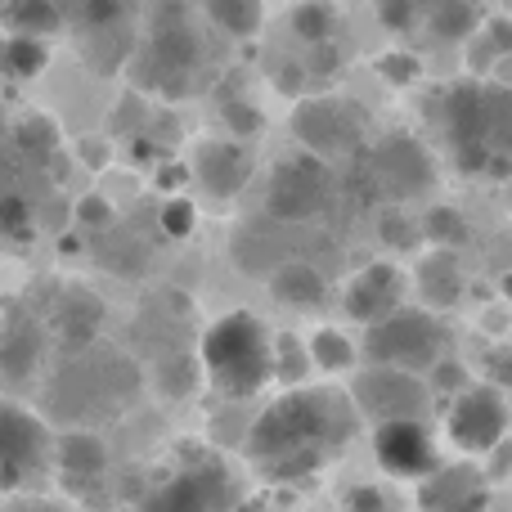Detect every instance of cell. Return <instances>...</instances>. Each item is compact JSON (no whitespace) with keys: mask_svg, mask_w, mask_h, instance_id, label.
<instances>
[{"mask_svg":"<svg viewBox=\"0 0 512 512\" xmlns=\"http://www.w3.org/2000/svg\"><path fill=\"white\" fill-rule=\"evenodd\" d=\"M355 414V400L342 391H292L252 423L248 463L265 481L315 477L351 445Z\"/></svg>","mask_w":512,"mask_h":512,"instance_id":"cell-1","label":"cell"},{"mask_svg":"<svg viewBox=\"0 0 512 512\" xmlns=\"http://www.w3.org/2000/svg\"><path fill=\"white\" fill-rule=\"evenodd\" d=\"M432 126L463 176H512V86L486 77L450 81L432 99Z\"/></svg>","mask_w":512,"mask_h":512,"instance_id":"cell-2","label":"cell"},{"mask_svg":"<svg viewBox=\"0 0 512 512\" xmlns=\"http://www.w3.org/2000/svg\"><path fill=\"white\" fill-rule=\"evenodd\" d=\"M198 14L203 9L194 0H153L149 23H144V45L126 63L135 86L162 99H185L203 90L212 54H207Z\"/></svg>","mask_w":512,"mask_h":512,"instance_id":"cell-3","label":"cell"},{"mask_svg":"<svg viewBox=\"0 0 512 512\" xmlns=\"http://www.w3.org/2000/svg\"><path fill=\"white\" fill-rule=\"evenodd\" d=\"M140 387V373L113 346H90L77 360H68L59 369V378L50 382V409L72 423L95 414H117Z\"/></svg>","mask_w":512,"mask_h":512,"instance_id":"cell-4","label":"cell"},{"mask_svg":"<svg viewBox=\"0 0 512 512\" xmlns=\"http://www.w3.org/2000/svg\"><path fill=\"white\" fill-rule=\"evenodd\" d=\"M198 355H203L207 382L234 400L256 396L274 378V337H265L252 315H225L221 324H212Z\"/></svg>","mask_w":512,"mask_h":512,"instance_id":"cell-5","label":"cell"},{"mask_svg":"<svg viewBox=\"0 0 512 512\" xmlns=\"http://www.w3.org/2000/svg\"><path fill=\"white\" fill-rule=\"evenodd\" d=\"M450 333L441 328L436 310L427 306H400L396 315L369 324L364 333V355L369 364H387V369H405V373H432L445 360Z\"/></svg>","mask_w":512,"mask_h":512,"instance_id":"cell-6","label":"cell"},{"mask_svg":"<svg viewBox=\"0 0 512 512\" xmlns=\"http://www.w3.org/2000/svg\"><path fill=\"white\" fill-rule=\"evenodd\" d=\"M360 185L364 194H378L387 203H409V198H423L436 185V162L414 135L396 131L364 153Z\"/></svg>","mask_w":512,"mask_h":512,"instance_id":"cell-7","label":"cell"},{"mask_svg":"<svg viewBox=\"0 0 512 512\" xmlns=\"http://www.w3.org/2000/svg\"><path fill=\"white\" fill-rule=\"evenodd\" d=\"M369 131V113L355 99L342 95H319V99H301L292 113V135L301 140V149L315 158H342L355 153L364 144Z\"/></svg>","mask_w":512,"mask_h":512,"instance_id":"cell-8","label":"cell"},{"mask_svg":"<svg viewBox=\"0 0 512 512\" xmlns=\"http://www.w3.org/2000/svg\"><path fill=\"white\" fill-rule=\"evenodd\" d=\"M351 400L364 418H373V423L382 427V423H405V418H427V409H432V387L423 382V373L373 364V369L355 373Z\"/></svg>","mask_w":512,"mask_h":512,"instance_id":"cell-9","label":"cell"},{"mask_svg":"<svg viewBox=\"0 0 512 512\" xmlns=\"http://www.w3.org/2000/svg\"><path fill=\"white\" fill-rule=\"evenodd\" d=\"M328 198H333V176H328L324 158L297 153L274 171L270 189H265V216L283 225H306L324 212Z\"/></svg>","mask_w":512,"mask_h":512,"instance_id":"cell-10","label":"cell"},{"mask_svg":"<svg viewBox=\"0 0 512 512\" xmlns=\"http://www.w3.org/2000/svg\"><path fill=\"white\" fill-rule=\"evenodd\" d=\"M508 418L512 414H508L504 391L481 382V387H468L463 396L450 400V409H445V436L463 454H490L508 441Z\"/></svg>","mask_w":512,"mask_h":512,"instance_id":"cell-11","label":"cell"},{"mask_svg":"<svg viewBox=\"0 0 512 512\" xmlns=\"http://www.w3.org/2000/svg\"><path fill=\"white\" fill-rule=\"evenodd\" d=\"M234 508V486L225 477L221 463H198L185 468L180 477L162 481L140 512H230Z\"/></svg>","mask_w":512,"mask_h":512,"instance_id":"cell-12","label":"cell"},{"mask_svg":"<svg viewBox=\"0 0 512 512\" xmlns=\"http://www.w3.org/2000/svg\"><path fill=\"white\" fill-rule=\"evenodd\" d=\"M45 454H50L45 427L23 409L0 405V490H14L36 477L45 468Z\"/></svg>","mask_w":512,"mask_h":512,"instance_id":"cell-13","label":"cell"},{"mask_svg":"<svg viewBox=\"0 0 512 512\" xmlns=\"http://www.w3.org/2000/svg\"><path fill=\"white\" fill-rule=\"evenodd\" d=\"M373 450H378V463L391 472V477L423 481L441 468V459H436V441H432V432H427V418L382 423L378 436H373Z\"/></svg>","mask_w":512,"mask_h":512,"instance_id":"cell-14","label":"cell"},{"mask_svg":"<svg viewBox=\"0 0 512 512\" xmlns=\"http://www.w3.org/2000/svg\"><path fill=\"white\" fill-rule=\"evenodd\" d=\"M486 472L472 463H445L418 481V512H490Z\"/></svg>","mask_w":512,"mask_h":512,"instance_id":"cell-15","label":"cell"},{"mask_svg":"<svg viewBox=\"0 0 512 512\" xmlns=\"http://www.w3.org/2000/svg\"><path fill=\"white\" fill-rule=\"evenodd\" d=\"M189 171L212 198H234L252 180V153L243 140H198L189 153Z\"/></svg>","mask_w":512,"mask_h":512,"instance_id":"cell-16","label":"cell"},{"mask_svg":"<svg viewBox=\"0 0 512 512\" xmlns=\"http://www.w3.org/2000/svg\"><path fill=\"white\" fill-rule=\"evenodd\" d=\"M405 306V274L391 261H373L346 283V315L360 324H378V319L396 315Z\"/></svg>","mask_w":512,"mask_h":512,"instance_id":"cell-17","label":"cell"},{"mask_svg":"<svg viewBox=\"0 0 512 512\" xmlns=\"http://www.w3.org/2000/svg\"><path fill=\"white\" fill-rule=\"evenodd\" d=\"M283 230H288L283 221H270V216H265V225H252V230L234 234V265L248 270V274H265V279H270L279 265L297 261V256L283 248Z\"/></svg>","mask_w":512,"mask_h":512,"instance_id":"cell-18","label":"cell"},{"mask_svg":"<svg viewBox=\"0 0 512 512\" xmlns=\"http://www.w3.org/2000/svg\"><path fill=\"white\" fill-rule=\"evenodd\" d=\"M414 283L418 297H423L427 310H450L454 301L463 297V270L454 248H432L423 261L414 265Z\"/></svg>","mask_w":512,"mask_h":512,"instance_id":"cell-19","label":"cell"},{"mask_svg":"<svg viewBox=\"0 0 512 512\" xmlns=\"http://www.w3.org/2000/svg\"><path fill=\"white\" fill-rule=\"evenodd\" d=\"M41 364V324L36 319H9L0 328V378L18 382Z\"/></svg>","mask_w":512,"mask_h":512,"instance_id":"cell-20","label":"cell"},{"mask_svg":"<svg viewBox=\"0 0 512 512\" xmlns=\"http://www.w3.org/2000/svg\"><path fill=\"white\" fill-rule=\"evenodd\" d=\"M324 292H328L324 274H319L310 261H288L270 274V297L283 301V306H292V310L324 306Z\"/></svg>","mask_w":512,"mask_h":512,"instance_id":"cell-21","label":"cell"},{"mask_svg":"<svg viewBox=\"0 0 512 512\" xmlns=\"http://www.w3.org/2000/svg\"><path fill=\"white\" fill-rule=\"evenodd\" d=\"M63 23L59 0H0V27L14 36H54Z\"/></svg>","mask_w":512,"mask_h":512,"instance_id":"cell-22","label":"cell"},{"mask_svg":"<svg viewBox=\"0 0 512 512\" xmlns=\"http://www.w3.org/2000/svg\"><path fill=\"white\" fill-rule=\"evenodd\" d=\"M207 369H203V355L194 351H167L158 360V369H153V391H158L162 400H185L194 396L198 387H203Z\"/></svg>","mask_w":512,"mask_h":512,"instance_id":"cell-23","label":"cell"},{"mask_svg":"<svg viewBox=\"0 0 512 512\" xmlns=\"http://www.w3.org/2000/svg\"><path fill=\"white\" fill-rule=\"evenodd\" d=\"M54 463H59V472H68V477L90 481L108 468V450L95 432H81L77 427V432L59 436V445H54Z\"/></svg>","mask_w":512,"mask_h":512,"instance_id":"cell-24","label":"cell"},{"mask_svg":"<svg viewBox=\"0 0 512 512\" xmlns=\"http://www.w3.org/2000/svg\"><path fill=\"white\" fill-rule=\"evenodd\" d=\"M198 9H203V18L216 32L234 36V41H252L265 23L261 0H198Z\"/></svg>","mask_w":512,"mask_h":512,"instance_id":"cell-25","label":"cell"},{"mask_svg":"<svg viewBox=\"0 0 512 512\" xmlns=\"http://www.w3.org/2000/svg\"><path fill=\"white\" fill-rule=\"evenodd\" d=\"M99 324H104V306H99L95 297H86V292H68V297L59 301V315H54V328H59L63 342H72V346L90 342Z\"/></svg>","mask_w":512,"mask_h":512,"instance_id":"cell-26","label":"cell"},{"mask_svg":"<svg viewBox=\"0 0 512 512\" xmlns=\"http://www.w3.org/2000/svg\"><path fill=\"white\" fill-rule=\"evenodd\" d=\"M99 256H104V265L113 274H122V279H131V274H144L149 270V243H140L135 234H126V230H108V239H104V248H99Z\"/></svg>","mask_w":512,"mask_h":512,"instance_id":"cell-27","label":"cell"},{"mask_svg":"<svg viewBox=\"0 0 512 512\" xmlns=\"http://www.w3.org/2000/svg\"><path fill=\"white\" fill-rule=\"evenodd\" d=\"M310 360L324 373H346V369H355L360 351H355V342L342 328H315V337H310Z\"/></svg>","mask_w":512,"mask_h":512,"instance_id":"cell-28","label":"cell"},{"mask_svg":"<svg viewBox=\"0 0 512 512\" xmlns=\"http://www.w3.org/2000/svg\"><path fill=\"white\" fill-rule=\"evenodd\" d=\"M310 369H315V360H310V342H297L292 333L274 337V378H279L283 387H301Z\"/></svg>","mask_w":512,"mask_h":512,"instance_id":"cell-29","label":"cell"},{"mask_svg":"<svg viewBox=\"0 0 512 512\" xmlns=\"http://www.w3.org/2000/svg\"><path fill=\"white\" fill-rule=\"evenodd\" d=\"M292 32H297L301 41H310V45L333 41V32H337L333 5H328V0H301V5L292 9Z\"/></svg>","mask_w":512,"mask_h":512,"instance_id":"cell-30","label":"cell"},{"mask_svg":"<svg viewBox=\"0 0 512 512\" xmlns=\"http://www.w3.org/2000/svg\"><path fill=\"white\" fill-rule=\"evenodd\" d=\"M45 45L41 36H9L5 50H0V63H5L9 77H36V72L45 68Z\"/></svg>","mask_w":512,"mask_h":512,"instance_id":"cell-31","label":"cell"},{"mask_svg":"<svg viewBox=\"0 0 512 512\" xmlns=\"http://www.w3.org/2000/svg\"><path fill=\"white\" fill-rule=\"evenodd\" d=\"M18 144H23V153H32L36 162H50V158H59V126L41 113H27L23 122H18Z\"/></svg>","mask_w":512,"mask_h":512,"instance_id":"cell-32","label":"cell"},{"mask_svg":"<svg viewBox=\"0 0 512 512\" xmlns=\"http://www.w3.org/2000/svg\"><path fill=\"white\" fill-rule=\"evenodd\" d=\"M378 234H382V243H387V248H396V252H409V248H418V243H427L423 221H409L400 207H387V212H382Z\"/></svg>","mask_w":512,"mask_h":512,"instance_id":"cell-33","label":"cell"},{"mask_svg":"<svg viewBox=\"0 0 512 512\" xmlns=\"http://www.w3.org/2000/svg\"><path fill=\"white\" fill-rule=\"evenodd\" d=\"M423 234L432 248H459V243L468 239V225H463V216L454 212V207H432V212L423 216Z\"/></svg>","mask_w":512,"mask_h":512,"instance_id":"cell-34","label":"cell"},{"mask_svg":"<svg viewBox=\"0 0 512 512\" xmlns=\"http://www.w3.org/2000/svg\"><path fill=\"white\" fill-rule=\"evenodd\" d=\"M378 5V18L387 32H418L423 27V14H418V0H373Z\"/></svg>","mask_w":512,"mask_h":512,"instance_id":"cell-35","label":"cell"},{"mask_svg":"<svg viewBox=\"0 0 512 512\" xmlns=\"http://www.w3.org/2000/svg\"><path fill=\"white\" fill-rule=\"evenodd\" d=\"M378 72H382V81H391V86H414V81L423 77V63H418V54H409V50H387L378 59Z\"/></svg>","mask_w":512,"mask_h":512,"instance_id":"cell-36","label":"cell"},{"mask_svg":"<svg viewBox=\"0 0 512 512\" xmlns=\"http://www.w3.org/2000/svg\"><path fill=\"white\" fill-rule=\"evenodd\" d=\"M310 81H315V77H310L306 63H297V59H279V63H274V90H279V95H288V99H297V104H301V99H310L306 95Z\"/></svg>","mask_w":512,"mask_h":512,"instance_id":"cell-37","label":"cell"},{"mask_svg":"<svg viewBox=\"0 0 512 512\" xmlns=\"http://www.w3.org/2000/svg\"><path fill=\"white\" fill-rule=\"evenodd\" d=\"M72 221H81L86 230H95V234H108L113 230V203L99 198V194H86L77 207H72Z\"/></svg>","mask_w":512,"mask_h":512,"instance_id":"cell-38","label":"cell"},{"mask_svg":"<svg viewBox=\"0 0 512 512\" xmlns=\"http://www.w3.org/2000/svg\"><path fill=\"white\" fill-rule=\"evenodd\" d=\"M225 126H230L234 140H252L261 131V113H256V104H248V99H225Z\"/></svg>","mask_w":512,"mask_h":512,"instance_id":"cell-39","label":"cell"},{"mask_svg":"<svg viewBox=\"0 0 512 512\" xmlns=\"http://www.w3.org/2000/svg\"><path fill=\"white\" fill-rule=\"evenodd\" d=\"M432 391L436 396H463V391H468V369H463L459 360H450V355H445L441 364H436L432 369Z\"/></svg>","mask_w":512,"mask_h":512,"instance_id":"cell-40","label":"cell"},{"mask_svg":"<svg viewBox=\"0 0 512 512\" xmlns=\"http://www.w3.org/2000/svg\"><path fill=\"white\" fill-rule=\"evenodd\" d=\"M0 234H14V239L32 234V207H27L18 194L0 198Z\"/></svg>","mask_w":512,"mask_h":512,"instance_id":"cell-41","label":"cell"},{"mask_svg":"<svg viewBox=\"0 0 512 512\" xmlns=\"http://www.w3.org/2000/svg\"><path fill=\"white\" fill-rule=\"evenodd\" d=\"M194 203L189 198H180V194H171V203L162 207V230L171 234V239H185L189 230H194Z\"/></svg>","mask_w":512,"mask_h":512,"instance_id":"cell-42","label":"cell"},{"mask_svg":"<svg viewBox=\"0 0 512 512\" xmlns=\"http://www.w3.org/2000/svg\"><path fill=\"white\" fill-rule=\"evenodd\" d=\"M486 382L499 391H512V342H499L486 351Z\"/></svg>","mask_w":512,"mask_h":512,"instance_id":"cell-43","label":"cell"},{"mask_svg":"<svg viewBox=\"0 0 512 512\" xmlns=\"http://www.w3.org/2000/svg\"><path fill=\"white\" fill-rule=\"evenodd\" d=\"M481 36L490 41V50L504 59V54H512V18H486L481 23Z\"/></svg>","mask_w":512,"mask_h":512,"instance_id":"cell-44","label":"cell"},{"mask_svg":"<svg viewBox=\"0 0 512 512\" xmlns=\"http://www.w3.org/2000/svg\"><path fill=\"white\" fill-rule=\"evenodd\" d=\"M346 512H387V499L373 486H355L351 495H346Z\"/></svg>","mask_w":512,"mask_h":512,"instance_id":"cell-45","label":"cell"},{"mask_svg":"<svg viewBox=\"0 0 512 512\" xmlns=\"http://www.w3.org/2000/svg\"><path fill=\"white\" fill-rule=\"evenodd\" d=\"M77 153H81V162H86L90 171L108 167V158H113V149H108V140H95V135H90V140H81V144H77Z\"/></svg>","mask_w":512,"mask_h":512,"instance_id":"cell-46","label":"cell"},{"mask_svg":"<svg viewBox=\"0 0 512 512\" xmlns=\"http://www.w3.org/2000/svg\"><path fill=\"white\" fill-rule=\"evenodd\" d=\"M508 468H512V445L504 441L499 450H490V472H486V477H490V481H504Z\"/></svg>","mask_w":512,"mask_h":512,"instance_id":"cell-47","label":"cell"},{"mask_svg":"<svg viewBox=\"0 0 512 512\" xmlns=\"http://www.w3.org/2000/svg\"><path fill=\"white\" fill-rule=\"evenodd\" d=\"M189 176H194L189 167H162V171H158V185L167 189V194H180V185H185Z\"/></svg>","mask_w":512,"mask_h":512,"instance_id":"cell-48","label":"cell"},{"mask_svg":"<svg viewBox=\"0 0 512 512\" xmlns=\"http://www.w3.org/2000/svg\"><path fill=\"white\" fill-rule=\"evenodd\" d=\"M504 297L512 301V274H504Z\"/></svg>","mask_w":512,"mask_h":512,"instance_id":"cell-49","label":"cell"},{"mask_svg":"<svg viewBox=\"0 0 512 512\" xmlns=\"http://www.w3.org/2000/svg\"><path fill=\"white\" fill-rule=\"evenodd\" d=\"M504 5H508V9H512V0H504Z\"/></svg>","mask_w":512,"mask_h":512,"instance_id":"cell-50","label":"cell"}]
</instances>
